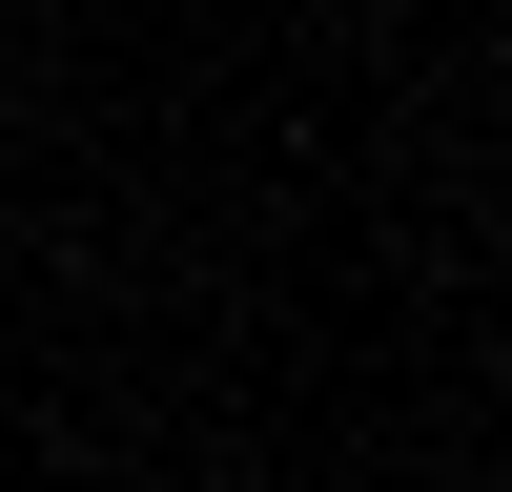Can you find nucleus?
<instances>
[{"instance_id":"nucleus-1","label":"nucleus","mask_w":512,"mask_h":492,"mask_svg":"<svg viewBox=\"0 0 512 492\" xmlns=\"http://www.w3.org/2000/svg\"><path fill=\"white\" fill-rule=\"evenodd\" d=\"M0 123H21V103H0Z\"/></svg>"}]
</instances>
